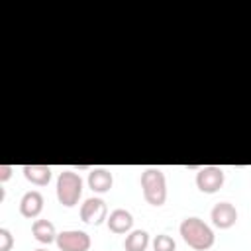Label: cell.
I'll use <instances>...</instances> for the list:
<instances>
[{"label":"cell","instance_id":"cell-12","mask_svg":"<svg viewBox=\"0 0 251 251\" xmlns=\"http://www.w3.org/2000/svg\"><path fill=\"white\" fill-rule=\"evenodd\" d=\"M31 233H33V237L39 243H45V245L57 241V235H59L57 229H55V226L49 220H35L31 224Z\"/></svg>","mask_w":251,"mask_h":251},{"label":"cell","instance_id":"cell-15","mask_svg":"<svg viewBox=\"0 0 251 251\" xmlns=\"http://www.w3.org/2000/svg\"><path fill=\"white\" fill-rule=\"evenodd\" d=\"M14 245V237L10 233V229L0 227V251H10Z\"/></svg>","mask_w":251,"mask_h":251},{"label":"cell","instance_id":"cell-7","mask_svg":"<svg viewBox=\"0 0 251 251\" xmlns=\"http://www.w3.org/2000/svg\"><path fill=\"white\" fill-rule=\"evenodd\" d=\"M210 220L220 229H229L237 222V210L231 202H218L210 212Z\"/></svg>","mask_w":251,"mask_h":251},{"label":"cell","instance_id":"cell-8","mask_svg":"<svg viewBox=\"0 0 251 251\" xmlns=\"http://www.w3.org/2000/svg\"><path fill=\"white\" fill-rule=\"evenodd\" d=\"M43 194L39 190H27L20 200V214L27 220H35L43 212Z\"/></svg>","mask_w":251,"mask_h":251},{"label":"cell","instance_id":"cell-4","mask_svg":"<svg viewBox=\"0 0 251 251\" xmlns=\"http://www.w3.org/2000/svg\"><path fill=\"white\" fill-rule=\"evenodd\" d=\"M226 173L216 165H206L196 173V188L204 194H214L224 186Z\"/></svg>","mask_w":251,"mask_h":251},{"label":"cell","instance_id":"cell-16","mask_svg":"<svg viewBox=\"0 0 251 251\" xmlns=\"http://www.w3.org/2000/svg\"><path fill=\"white\" fill-rule=\"evenodd\" d=\"M14 173V167L12 165H0V182H6Z\"/></svg>","mask_w":251,"mask_h":251},{"label":"cell","instance_id":"cell-10","mask_svg":"<svg viewBox=\"0 0 251 251\" xmlns=\"http://www.w3.org/2000/svg\"><path fill=\"white\" fill-rule=\"evenodd\" d=\"M106 224H108V229L112 233H118V235L129 233L131 227H133V216H131V212H127L124 208H116V210L110 212Z\"/></svg>","mask_w":251,"mask_h":251},{"label":"cell","instance_id":"cell-3","mask_svg":"<svg viewBox=\"0 0 251 251\" xmlns=\"http://www.w3.org/2000/svg\"><path fill=\"white\" fill-rule=\"evenodd\" d=\"M57 200L59 204H63L65 208H73L78 204L80 196H82V178L78 173L75 171H63L57 176Z\"/></svg>","mask_w":251,"mask_h":251},{"label":"cell","instance_id":"cell-13","mask_svg":"<svg viewBox=\"0 0 251 251\" xmlns=\"http://www.w3.org/2000/svg\"><path fill=\"white\" fill-rule=\"evenodd\" d=\"M149 247V233L145 229H131L126 235L124 249L126 251H145Z\"/></svg>","mask_w":251,"mask_h":251},{"label":"cell","instance_id":"cell-11","mask_svg":"<svg viewBox=\"0 0 251 251\" xmlns=\"http://www.w3.org/2000/svg\"><path fill=\"white\" fill-rule=\"evenodd\" d=\"M22 173L25 180H29L35 186H47L51 180V167L47 165H24Z\"/></svg>","mask_w":251,"mask_h":251},{"label":"cell","instance_id":"cell-9","mask_svg":"<svg viewBox=\"0 0 251 251\" xmlns=\"http://www.w3.org/2000/svg\"><path fill=\"white\" fill-rule=\"evenodd\" d=\"M86 182H88V188H90L92 192L104 194V192H108V190L112 188V184H114V175H112L108 169H104V167H94V169H90Z\"/></svg>","mask_w":251,"mask_h":251},{"label":"cell","instance_id":"cell-1","mask_svg":"<svg viewBox=\"0 0 251 251\" xmlns=\"http://www.w3.org/2000/svg\"><path fill=\"white\" fill-rule=\"evenodd\" d=\"M178 231H180L184 243L188 247H192L194 251H208L216 243L214 229L204 220H200L196 216L184 218L180 222V226H178Z\"/></svg>","mask_w":251,"mask_h":251},{"label":"cell","instance_id":"cell-5","mask_svg":"<svg viewBox=\"0 0 251 251\" xmlns=\"http://www.w3.org/2000/svg\"><path fill=\"white\" fill-rule=\"evenodd\" d=\"M57 247L61 251H88L92 245V239L86 231L80 229H65L57 235Z\"/></svg>","mask_w":251,"mask_h":251},{"label":"cell","instance_id":"cell-14","mask_svg":"<svg viewBox=\"0 0 251 251\" xmlns=\"http://www.w3.org/2000/svg\"><path fill=\"white\" fill-rule=\"evenodd\" d=\"M151 245H153V251H176L175 239L171 235H167V233L155 235L153 241H151Z\"/></svg>","mask_w":251,"mask_h":251},{"label":"cell","instance_id":"cell-2","mask_svg":"<svg viewBox=\"0 0 251 251\" xmlns=\"http://www.w3.org/2000/svg\"><path fill=\"white\" fill-rule=\"evenodd\" d=\"M141 192L147 204L159 208L167 200V178L157 167H147L141 173Z\"/></svg>","mask_w":251,"mask_h":251},{"label":"cell","instance_id":"cell-17","mask_svg":"<svg viewBox=\"0 0 251 251\" xmlns=\"http://www.w3.org/2000/svg\"><path fill=\"white\" fill-rule=\"evenodd\" d=\"M35 251H47V249H35Z\"/></svg>","mask_w":251,"mask_h":251},{"label":"cell","instance_id":"cell-6","mask_svg":"<svg viewBox=\"0 0 251 251\" xmlns=\"http://www.w3.org/2000/svg\"><path fill=\"white\" fill-rule=\"evenodd\" d=\"M80 220L88 226H100L102 222L108 220V206L102 198L90 196L82 202L80 206Z\"/></svg>","mask_w":251,"mask_h":251}]
</instances>
